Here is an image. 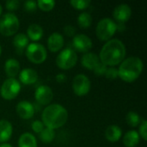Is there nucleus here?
Here are the masks:
<instances>
[{"mask_svg": "<svg viewBox=\"0 0 147 147\" xmlns=\"http://www.w3.org/2000/svg\"><path fill=\"white\" fill-rule=\"evenodd\" d=\"M56 80H57L59 83L62 84V83H64V82L66 80V77H65V74L60 73V74H58V75L56 76Z\"/></svg>", "mask_w": 147, "mask_h": 147, "instance_id": "obj_36", "label": "nucleus"}, {"mask_svg": "<svg viewBox=\"0 0 147 147\" xmlns=\"http://www.w3.org/2000/svg\"><path fill=\"white\" fill-rule=\"evenodd\" d=\"M122 136V130L117 125H110L105 131V138L109 142L115 143L120 140Z\"/></svg>", "mask_w": 147, "mask_h": 147, "instance_id": "obj_19", "label": "nucleus"}, {"mask_svg": "<svg viewBox=\"0 0 147 147\" xmlns=\"http://www.w3.org/2000/svg\"><path fill=\"white\" fill-rule=\"evenodd\" d=\"M104 76L110 80L116 79L118 78V69L115 67H108Z\"/></svg>", "mask_w": 147, "mask_h": 147, "instance_id": "obj_29", "label": "nucleus"}, {"mask_svg": "<svg viewBox=\"0 0 147 147\" xmlns=\"http://www.w3.org/2000/svg\"><path fill=\"white\" fill-rule=\"evenodd\" d=\"M2 12H3V7H2V5L0 4V16L2 15Z\"/></svg>", "mask_w": 147, "mask_h": 147, "instance_id": "obj_38", "label": "nucleus"}, {"mask_svg": "<svg viewBox=\"0 0 147 147\" xmlns=\"http://www.w3.org/2000/svg\"><path fill=\"white\" fill-rule=\"evenodd\" d=\"M43 34H44V31H43L42 27L39 24L33 23L28 26L26 35L32 41H38L42 38Z\"/></svg>", "mask_w": 147, "mask_h": 147, "instance_id": "obj_20", "label": "nucleus"}, {"mask_svg": "<svg viewBox=\"0 0 147 147\" xmlns=\"http://www.w3.org/2000/svg\"><path fill=\"white\" fill-rule=\"evenodd\" d=\"M16 114L23 120H28L34 115V107L28 101H21L16 107Z\"/></svg>", "mask_w": 147, "mask_h": 147, "instance_id": "obj_13", "label": "nucleus"}, {"mask_svg": "<svg viewBox=\"0 0 147 147\" xmlns=\"http://www.w3.org/2000/svg\"><path fill=\"white\" fill-rule=\"evenodd\" d=\"M39 138L41 140V142H43L45 144H49L53 141V140L55 138V132H54V130H53L51 128L45 127L39 134Z\"/></svg>", "mask_w": 147, "mask_h": 147, "instance_id": "obj_25", "label": "nucleus"}, {"mask_svg": "<svg viewBox=\"0 0 147 147\" xmlns=\"http://www.w3.org/2000/svg\"><path fill=\"white\" fill-rule=\"evenodd\" d=\"M91 23H92V16L90 13L83 12L78 16V24L81 28L83 29L89 28Z\"/></svg>", "mask_w": 147, "mask_h": 147, "instance_id": "obj_24", "label": "nucleus"}, {"mask_svg": "<svg viewBox=\"0 0 147 147\" xmlns=\"http://www.w3.org/2000/svg\"><path fill=\"white\" fill-rule=\"evenodd\" d=\"M70 4L76 9L83 10L90 6V1H89V0H71V1H70Z\"/></svg>", "mask_w": 147, "mask_h": 147, "instance_id": "obj_28", "label": "nucleus"}, {"mask_svg": "<svg viewBox=\"0 0 147 147\" xmlns=\"http://www.w3.org/2000/svg\"><path fill=\"white\" fill-rule=\"evenodd\" d=\"M38 79V73L32 68H25L19 72V80L25 85H30L36 83Z\"/></svg>", "mask_w": 147, "mask_h": 147, "instance_id": "obj_15", "label": "nucleus"}, {"mask_svg": "<svg viewBox=\"0 0 147 147\" xmlns=\"http://www.w3.org/2000/svg\"><path fill=\"white\" fill-rule=\"evenodd\" d=\"M91 88L90 78L84 74H78L72 80V90L78 96H86Z\"/></svg>", "mask_w": 147, "mask_h": 147, "instance_id": "obj_9", "label": "nucleus"}, {"mask_svg": "<svg viewBox=\"0 0 147 147\" xmlns=\"http://www.w3.org/2000/svg\"><path fill=\"white\" fill-rule=\"evenodd\" d=\"M0 147H13L10 144H8V143H3L0 145Z\"/></svg>", "mask_w": 147, "mask_h": 147, "instance_id": "obj_37", "label": "nucleus"}, {"mask_svg": "<svg viewBox=\"0 0 147 147\" xmlns=\"http://www.w3.org/2000/svg\"><path fill=\"white\" fill-rule=\"evenodd\" d=\"M67 120L68 112L66 109L59 103L47 105L41 115V121L44 126L53 130L63 127Z\"/></svg>", "mask_w": 147, "mask_h": 147, "instance_id": "obj_2", "label": "nucleus"}, {"mask_svg": "<svg viewBox=\"0 0 147 147\" xmlns=\"http://www.w3.org/2000/svg\"><path fill=\"white\" fill-rule=\"evenodd\" d=\"M4 71L9 78H16L20 72V64L15 59H8L4 64Z\"/></svg>", "mask_w": 147, "mask_h": 147, "instance_id": "obj_16", "label": "nucleus"}, {"mask_svg": "<svg viewBox=\"0 0 147 147\" xmlns=\"http://www.w3.org/2000/svg\"><path fill=\"white\" fill-rule=\"evenodd\" d=\"M19 26V19L13 13H6L0 18V33L4 36L16 34Z\"/></svg>", "mask_w": 147, "mask_h": 147, "instance_id": "obj_5", "label": "nucleus"}, {"mask_svg": "<svg viewBox=\"0 0 147 147\" xmlns=\"http://www.w3.org/2000/svg\"><path fill=\"white\" fill-rule=\"evenodd\" d=\"M26 56L28 59L36 65L42 64L46 61L47 53L45 47L40 43H29L26 47Z\"/></svg>", "mask_w": 147, "mask_h": 147, "instance_id": "obj_7", "label": "nucleus"}, {"mask_svg": "<svg viewBox=\"0 0 147 147\" xmlns=\"http://www.w3.org/2000/svg\"><path fill=\"white\" fill-rule=\"evenodd\" d=\"M21 84L16 78H7L2 84L0 88V95L5 100L15 99L21 91Z\"/></svg>", "mask_w": 147, "mask_h": 147, "instance_id": "obj_8", "label": "nucleus"}, {"mask_svg": "<svg viewBox=\"0 0 147 147\" xmlns=\"http://www.w3.org/2000/svg\"><path fill=\"white\" fill-rule=\"evenodd\" d=\"M140 136L137 131L130 130L123 137V144L126 147H135L140 143Z\"/></svg>", "mask_w": 147, "mask_h": 147, "instance_id": "obj_21", "label": "nucleus"}, {"mask_svg": "<svg viewBox=\"0 0 147 147\" xmlns=\"http://www.w3.org/2000/svg\"><path fill=\"white\" fill-rule=\"evenodd\" d=\"M126 121L130 127H136L140 124L142 120L137 113H135L134 111H130L127 113V115L126 116Z\"/></svg>", "mask_w": 147, "mask_h": 147, "instance_id": "obj_26", "label": "nucleus"}, {"mask_svg": "<svg viewBox=\"0 0 147 147\" xmlns=\"http://www.w3.org/2000/svg\"><path fill=\"white\" fill-rule=\"evenodd\" d=\"M72 46L74 47V51H78L79 53H89L92 48V41L90 37L84 34H76L72 40Z\"/></svg>", "mask_w": 147, "mask_h": 147, "instance_id": "obj_10", "label": "nucleus"}, {"mask_svg": "<svg viewBox=\"0 0 147 147\" xmlns=\"http://www.w3.org/2000/svg\"><path fill=\"white\" fill-rule=\"evenodd\" d=\"M1 53H2V47H1V46H0V56H1Z\"/></svg>", "mask_w": 147, "mask_h": 147, "instance_id": "obj_39", "label": "nucleus"}, {"mask_svg": "<svg viewBox=\"0 0 147 147\" xmlns=\"http://www.w3.org/2000/svg\"><path fill=\"white\" fill-rule=\"evenodd\" d=\"M143 69L144 64L140 58L129 57L120 64L118 77L126 83H133L140 78Z\"/></svg>", "mask_w": 147, "mask_h": 147, "instance_id": "obj_3", "label": "nucleus"}, {"mask_svg": "<svg viewBox=\"0 0 147 147\" xmlns=\"http://www.w3.org/2000/svg\"><path fill=\"white\" fill-rule=\"evenodd\" d=\"M28 44H29V39L28 38V36L25 34L20 33L14 36L13 45L16 49L22 50V49L26 48L28 46Z\"/></svg>", "mask_w": 147, "mask_h": 147, "instance_id": "obj_23", "label": "nucleus"}, {"mask_svg": "<svg viewBox=\"0 0 147 147\" xmlns=\"http://www.w3.org/2000/svg\"><path fill=\"white\" fill-rule=\"evenodd\" d=\"M117 31L116 22L109 17L101 19L96 28V34L102 41H108L112 39Z\"/></svg>", "mask_w": 147, "mask_h": 147, "instance_id": "obj_4", "label": "nucleus"}, {"mask_svg": "<svg viewBox=\"0 0 147 147\" xmlns=\"http://www.w3.org/2000/svg\"><path fill=\"white\" fill-rule=\"evenodd\" d=\"M5 7L9 11L16 10L20 7V2L18 0H8L5 3Z\"/></svg>", "mask_w": 147, "mask_h": 147, "instance_id": "obj_32", "label": "nucleus"}, {"mask_svg": "<svg viewBox=\"0 0 147 147\" xmlns=\"http://www.w3.org/2000/svg\"><path fill=\"white\" fill-rule=\"evenodd\" d=\"M36 3L38 8L45 12H48L52 10L56 4L55 1L53 0H39L36 2Z\"/></svg>", "mask_w": 147, "mask_h": 147, "instance_id": "obj_27", "label": "nucleus"}, {"mask_svg": "<svg viewBox=\"0 0 147 147\" xmlns=\"http://www.w3.org/2000/svg\"><path fill=\"white\" fill-rule=\"evenodd\" d=\"M18 147H37V140L32 134L24 133L19 137Z\"/></svg>", "mask_w": 147, "mask_h": 147, "instance_id": "obj_22", "label": "nucleus"}, {"mask_svg": "<svg viewBox=\"0 0 147 147\" xmlns=\"http://www.w3.org/2000/svg\"><path fill=\"white\" fill-rule=\"evenodd\" d=\"M24 9L28 12H34L37 9V3L36 1L28 0L24 3Z\"/></svg>", "mask_w": 147, "mask_h": 147, "instance_id": "obj_33", "label": "nucleus"}, {"mask_svg": "<svg viewBox=\"0 0 147 147\" xmlns=\"http://www.w3.org/2000/svg\"><path fill=\"white\" fill-rule=\"evenodd\" d=\"M64 33L68 37H74L75 34H76V28H75V27H73L71 25H66L64 28Z\"/></svg>", "mask_w": 147, "mask_h": 147, "instance_id": "obj_35", "label": "nucleus"}, {"mask_svg": "<svg viewBox=\"0 0 147 147\" xmlns=\"http://www.w3.org/2000/svg\"><path fill=\"white\" fill-rule=\"evenodd\" d=\"M34 97L40 104L49 105L53 98V90L47 85H40L34 92Z\"/></svg>", "mask_w": 147, "mask_h": 147, "instance_id": "obj_11", "label": "nucleus"}, {"mask_svg": "<svg viewBox=\"0 0 147 147\" xmlns=\"http://www.w3.org/2000/svg\"><path fill=\"white\" fill-rule=\"evenodd\" d=\"M138 133L144 140H147V121L146 120L143 119L141 121Z\"/></svg>", "mask_w": 147, "mask_h": 147, "instance_id": "obj_30", "label": "nucleus"}, {"mask_svg": "<svg viewBox=\"0 0 147 147\" xmlns=\"http://www.w3.org/2000/svg\"><path fill=\"white\" fill-rule=\"evenodd\" d=\"M126 53L124 43L119 39H111L102 46L98 57L106 66L115 67L125 59Z\"/></svg>", "mask_w": 147, "mask_h": 147, "instance_id": "obj_1", "label": "nucleus"}, {"mask_svg": "<svg viewBox=\"0 0 147 147\" xmlns=\"http://www.w3.org/2000/svg\"><path fill=\"white\" fill-rule=\"evenodd\" d=\"M31 128L32 130L36 133V134H40L45 127H44V124L42 123V121H34L32 125H31Z\"/></svg>", "mask_w": 147, "mask_h": 147, "instance_id": "obj_34", "label": "nucleus"}, {"mask_svg": "<svg viewBox=\"0 0 147 147\" xmlns=\"http://www.w3.org/2000/svg\"><path fill=\"white\" fill-rule=\"evenodd\" d=\"M13 133L12 124L6 120H0V143H6L10 140Z\"/></svg>", "mask_w": 147, "mask_h": 147, "instance_id": "obj_17", "label": "nucleus"}, {"mask_svg": "<svg viewBox=\"0 0 147 147\" xmlns=\"http://www.w3.org/2000/svg\"><path fill=\"white\" fill-rule=\"evenodd\" d=\"M77 62H78L77 53L73 49L69 47L63 49L56 58L57 66L64 71L71 69L76 65Z\"/></svg>", "mask_w": 147, "mask_h": 147, "instance_id": "obj_6", "label": "nucleus"}, {"mask_svg": "<svg viewBox=\"0 0 147 147\" xmlns=\"http://www.w3.org/2000/svg\"><path fill=\"white\" fill-rule=\"evenodd\" d=\"M47 47L52 53L60 51L64 47V37L61 34L55 32L53 33L47 39Z\"/></svg>", "mask_w": 147, "mask_h": 147, "instance_id": "obj_14", "label": "nucleus"}, {"mask_svg": "<svg viewBox=\"0 0 147 147\" xmlns=\"http://www.w3.org/2000/svg\"><path fill=\"white\" fill-rule=\"evenodd\" d=\"M131 16H132L131 7L126 3L118 4L113 11V16L115 20L117 21L119 23L127 22L130 19Z\"/></svg>", "mask_w": 147, "mask_h": 147, "instance_id": "obj_12", "label": "nucleus"}, {"mask_svg": "<svg viewBox=\"0 0 147 147\" xmlns=\"http://www.w3.org/2000/svg\"><path fill=\"white\" fill-rule=\"evenodd\" d=\"M107 68H108V66H106L104 64H102L101 61L97 64V65L94 68V70H93V71H94V73L96 75V76H104V74H105V72H106V71H107Z\"/></svg>", "mask_w": 147, "mask_h": 147, "instance_id": "obj_31", "label": "nucleus"}, {"mask_svg": "<svg viewBox=\"0 0 147 147\" xmlns=\"http://www.w3.org/2000/svg\"><path fill=\"white\" fill-rule=\"evenodd\" d=\"M100 62L99 57L95 53H86L83 55L81 59V64L84 67L88 70H94V68Z\"/></svg>", "mask_w": 147, "mask_h": 147, "instance_id": "obj_18", "label": "nucleus"}]
</instances>
